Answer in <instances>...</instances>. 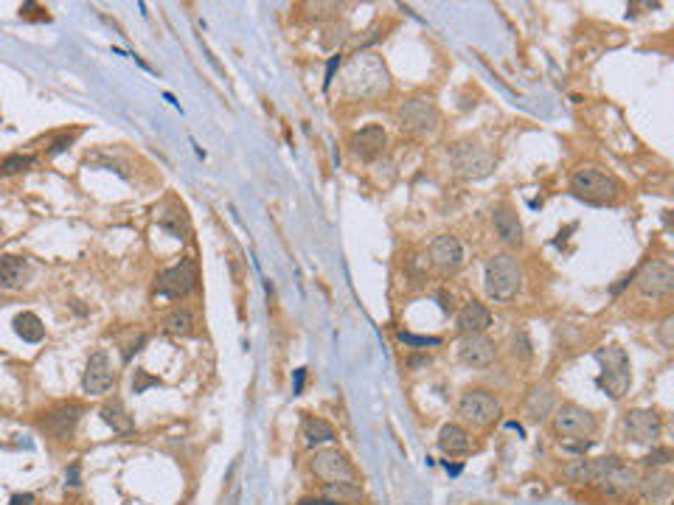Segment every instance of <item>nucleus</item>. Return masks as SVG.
<instances>
[{
    "label": "nucleus",
    "instance_id": "f257e3e1",
    "mask_svg": "<svg viewBox=\"0 0 674 505\" xmlns=\"http://www.w3.org/2000/svg\"><path fill=\"white\" fill-rule=\"evenodd\" d=\"M346 90L360 96V98H374L382 96L391 87V76H388V67L382 65V59L377 54H366L360 51L346 67Z\"/></svg>",
    "mask_w": 674,
    "mask_h": 505
},
{
    "label": "nucleus",
    "instance_id": "f03ea898",
    "mask_svg": "<svg viewBox=\"0 0 674 505\" xmlns=\"http://www.w3.org/2000/svg\"><path fill=\"white\" fill-rule=\"evenodd\" d=\"M483 290L492 301H512L523 290V267L509 252H498L486 261Z\"/></svg>",
    "mask_w": 674,
    "mask_h": 505
},
{
    "label": "nucleus",
    "instance_id": "7ed1b4c3",
    "mask_svg": "<svg viewBox=\"0 0 674 505\" xmlns=\"http://www.w3.org/2000/svg\"><path fill=\"white\" fill-rule=\"evenodd\" d=\"M571 194L590 205H613L621 194L618 180L596 166H582L571 177Z\"/></svg>",
    "mask_w": 674,
    "mask_h": 505
},
{
    "label": "nucleus",
    "instance_id": "20e7f679",
    "mask_svg": "<svg viewBox=\"0 0 674 505\" xmlns=\"http://www.w3.org/2000/svg\"><path fill=\"white\" fill-rule=\"evenodd\" d=\"M596 359L601 363V376H598V387L610 393L613 399H621V396L629 390L632 382V368H629V356L621 345H604L596 351Z\"/></svg>",
    "mask_w": 674,
    "mask_h": 505
},
{
    "label": "nucleus",
    "instance_id": "39448f33",
    "mask_svg": "<svg viewBox=\"0 0 674 505\" xmlns=\"http://www.w3.org/2000/svg\"><path fill=\"white\" fill-rule=\"evenodd\" d=\"M604 494H629L638 488V472L632 466H626L618 458H598L593 460V480Z\"/></svg>",
    "mask_w": 674,
    "mask_h": 505
},
{
    "label": "nucleus",
    "instance_id": "423d86ee",
    "mask_svg": "<svg viewBox=\"0 0 674 505\" xmlns=\"http://www.w3.org/2000/svg\"><path fill=\"white\" fill-rule=\"evenodd\" d=\"M458 416L461 421H467L472 427H489L501 418V402L483 387L467 390L458 402Z\"/></svg>",
    "mask_w": 674,
    "mask_h": 505
},
{
    "label": "nucleus",
    "instance_id": "0eeeda50",
    "mask_svg": "<svg viewBox=\"0 0 674 505\" xmlns=\"http://www.w3.org/2000/svg\"><path fill=\"white\" fill-rule=\"evenodd\" d=\"M397 118H399V127L405 132H410V135H433L439 129V121H441L439 107L433 101H428V98H410V101H405L399 107Z\"/></svg>",
    "mask_w": 674,
    "mask_h": 505
},
{
    "label": "nucleus",
    "instance_id": "6e6552de",
    "mask_svg": "<svg viewBox=\"0 0 674 505\" xmlns=\"http://www.w3.org/2000/svg\"><path fill=\"white\" fill-rule=\"evenodd\" d=\"M635 286L644 298L663 301L674 292V267L668 261H649L641 267V272L635 275Z\"/></svg>",
    "mask_w": 674,
    "mask_h": 505
},
{
    "label": "nucleus",
    "instance_id": "1a4fd4ad",
    "mask_svg": "<svg viewBox=\"0 0 674 505\" xmlns=\"http://www.w3.org/2000/svg\"><path fill=\"white\" fill-rule=\"evenodd\" d=\"M197 281H200L197 264L191 259H183L180 264H174L166 272H160L158 295H163V298H186V295H191L197 290Z\"/></svg>",
    "mask_w": 674,
    "mask_h": 505
},
{
    "label": "nucleus",
    "instance_id": "9d476101",
    "mask_svg": "<svg viewBox=\"0 0 674 505\" xmlns=\"http://www.w3.org/2000/svg\"><path fill=\"white\" fill-rule=\"evenodd\" d=\"M452 163L455 169L464 174V177H472V180H481V177H489L492 169H494V155L486 152L483 147H478V143H458V147L452 149Z\"/></svg>",
    "mask_w": 674,
    "mask_h": 505
},
{
    "label": "nucleus",
    "instance_id": "9b49d317",
    "mask_svg": "<svg viewBox=\"0 0 674 505\" xmlns=\"http://www.w3.org/2000/svg\"><path fill=\"white\" fill-rule=\"evenodd\" d=\"M554 429L562 438H587L596 432V418L579 405H562L554 413Z\"/></svg>",
    "mask_w": 674,
    "mask_h": 505
},
{
    "label": "nucleus",
    "instance_id": "f8f14e48",
    "mask_svg": "<svg viewBox=\"0 0 674 505\" xmlns=\"http://www.w3.org/2000/svg\"><path fill=\"white\" fill-rule=\"evenodd\" d=\"M430 264L436 267L439 275H452L461 264H464V247H461V241L455 236H436L430 241Z\"/></svg>",
    "mask_w": 674,
    "mask_h": 505
},
{
    "label": "nucleus",
    "instance_id": "ddd939ff",
    "mask_svg": "<svg viewBox=\"0 0 674 505\" xmlns=\"http://www.w3.org/2000/svg\"><path fill=\"white\" fill-rule=\"evenodd\" d=\"M624 429L635 444H655L660 438L663 421L655 410H629L624 416Z\"/></svg>",
    "mask_w": 674,
    "mask_h": 505
},
{
    "label": "nucleus",
    "instance_id": "4468645a",
    "mask_svg": "<svg viewBox=\"0 0 674 505\" xmlns=\"http://www.w3.org/2000/svg\"><path fill=\"white\" fill-rule=\"evenodd\" d=\"M312 472L321 477V480H326V483L354 480V469H351V463H348L346 455L337 452V449H321V452H315V458H312Z\"/></svg>",
    "mask_w": 674,
    "mask_h": 505
},
{
    "label": "nucleus",
    "instance_id": "2eb2a0df",
    "mask_svg": "<svg viewBox=\"0 0 674 505\" xmlns=\"http://www.w3.org/2000/svg\"><path fill=\"white\" fill-rule=\"evenodd\" d=\"M113 382H116V374H113V365H110V356L104 351H96L87 359V368H85V376H82L85 393L101 396V393H107L113 387Z\"/></svg>",
    "mask_w": 674,
    "mask_h": 505
},
{
    "label": "nucleus",
    "instance_id": "dca6fc26",
    "mask_svg": "<svg viewBox=\"0 0 674 505\" xmlns=\"http://www.w3.org/2000/svg\"><path fill=\"white\" fill-rule=\"evenodd\" d=\"M494 356H498V345H494L486 334H464V340L458 343V359L464 365L486 368L494 363Z\"/></svg>",
    "mask_w": 674,
    "mask_h": 505
},
{
    "label": "nucleus",
    "instance_id": "f3484780",
    "mask_svg": "<svg viewBox=\"0 0 674 505\" xmlns=\"http://www.w3.org/2000/svg\"><path fill=\"white\" fill-rule=\"evenodd\" d=\"M385 143H388V135H385V129L379 127V124H368V127H363L360 132H354L351 135V140H348V149H351V155L357 158V160H374V158H379V152L385 149Z\"/></svg>",
    "mask_w": 674,
    "mask_h": 505
},
{
    "label": "nucleus",
    "instance_id": "a211bd4d",
    "mask_svg": "<svg viewBox=\"0 0 674 505\" xmlns=\"http://www.w3.org/2000/svg\"><path fill=\"white\" fill-rule=\"evenodd\" d=\"M79 418H82V407L79 405H59V407H54L45 416L43 429L48 432V436H54L56 441H65V438L74 436Z\"/></svg>",
    "mask_w": 674,
    "mask_h": 505
},
{
    "label": "nucleus",
    "instance_id": "6ab92c4d",
    "mask_svg": "<svg viewBox=\"0 0 674 505\" xmlns=\"http://www.w3.org/2000/svg\"><path fill=\"white\" fill-rule=\"evenodd\" d=\"M492 222H494V230H498L503 244H509V247H520L523 244V225H520L512 205L494 208L492 211Z\"/></svg>",
    "mask_w": 674,
    "mask_h": 505
},
{
    "label": "nucleus",
    "instance_id": "aec40b11",
    "mask_svg": "<svg viewBox=\"0 0 674 505\" xmlns=\"http://www.w3.org/2000/svg\"><path fill=\"white\" fill-rule=\"evenodd\" d=\"M455 323H458V329L464 334H483L492 326V312L481 301H467L464 309L458 312Z\"/></svg>",
    "mask_w": 674,
    "mask_h": 505
},
{
    "label": "nucleus",
    "instance_id": "412c9836",
    "mask_svg": "<svg viewBox=\"0 0 674 505\" xmlns=\"http://www.w3.org/2000/svg\"><path fill=\"white\" fill-rule=\"evenodd\" d=\"M554 407H556V396H554V390H551L548 385L534 387V390L528 393V399H525V416H528L531 421H543V418H548V416L554 413Z\"/></svg>",
    "mask_w": 674,
    "mask_h": 505
},
{
    "label": "nucleus",
    "instance_id": "4be33fe9",
    "mask_svg": "<svg viewBox=\"0 0 674 505\" xmlns=\"http://www.w3.org/2000/svg\"><path fill=\"white\" fill-rule=\"evenodd\" d=\"M470 447H472V441H470L464 427H458V424H444L441 427V432H439V449L444 455H464V452H470Z\"/></svg>",
    "mask_w": 674,
    "mask_h": 505
},
{
    "label": "nucleus",
    "instance_id": "5701e85b",
    "mask_svg": "<svg viewBox=\"0 0 674 505\" xmlns=\"http://www.w3.org/2000/svg\"><path fill=\"white\" fill-rule=\"evenodd\" d=\"M25 278H28V267L23 259H14V256L0 259V286L3 290H20Z\"/></svg>",
    "mask_w": 674,
    "mask_h": 505
},
{
    "label": "nucleus",
    "instance_id": "b1692460",
    "mask_svg": "<svg viewBox=\"0 0 674 505\" xmlns=\"http://www.w3.org/2000/svg\"><path fill=\"white\" fill-rule=\"evenodd\" d=\"M101 418H104V424H110L116 432H121V436H129V432L135 429L132 416L124 410V405H121L118 399L104 402V407H101Z\"/></svg>",
    "mask_w": 674,
    "mask_h": 505
},
{
    "label": "nucleus",
    "instance_id": "393cba45",
    "mask_svg": "<svg viewBox=\"0 0 674 505\" xmlns=\"http://www.w3.org/2000/svg\"><path fill=\"white\" fill-rule=\"evenodd\" d=\"M301 438L306 441V447H321V444H329L335 441V429L332 424H326L324 418H304V427H301Z\"/></svg>",
    "mask_w": 674,
    "mask_h": 505
},
{
    "label": "nucleus",
    "instance_id": "a878e982",
    "mask_svg": "<svg viewBox=\"0 0 674 505\" xmlns=\"http://www.w3.org/2000/svg\"><path fill=\"white\" fill-rule=\"evenodd\" d=\"M638 488H641L644 497H649V499H666L671 494V477H668V472L652 469L646 477H638Z\"/></svg>",
    "mask_w": 674,
    "mask_h": 505
},
{
    "label": "nucleus",
    "instance_id": "bb28decb",
    "mask_svg": "<svg viewBox=\"0 0 674 505\" xmlns=\"http://www.w3.org/2000/svg\"><path fill=\"white\" fill-rule=\"evenodd\" d=\"M14 332H17L25 343H40V340L45 337L43 320L34 314V312H20V314L14 317Z\"/></svg>",
    "mask_w": 674,
    "mask_h": 505
},
{
    "label": "nucleus",
    "instance_id": "cd10ccee",
    "mask_svg": "<svg viewBox=\"0 0 674 505\" xmlns=\"http://www.w3.org/2000/svg\"><path fill=\"white\" fill-rule=\"evenodd\" d=\"M324 497L337 502V505H348V502H360L363 499V491L354 480H337V483H326L324 488Z\"/></svg>",
    "mask_w": 674,
    "mask_h": 505
},
{
    "label": "nucleus",
    "instance_id": "c85d7f7f",
    "mask_svg": "<svg viewBox=\"0 0 674 505\" xmlns=\"http://www.w3.org/2000/svg\"><path fill=\"white\" fill-rule=\"evenodd\" d=\"M194 326H197L194 314H191L189 309H183V306L171 309V312L163 317V329H166L169 334H180V337H186V334L194 332Z\"/></svg>",
    "mask_w": 674,
    "mask_h": 505
},
{
    "label": "nucleus",
    "instance_id": "c756f323",
    "mask_svg": "<svg viewBox=\"0 0 674 505\" xmlns=\"http://www.w3.org/2000/svg\"><path fill=\"white\" fill-rule=\"evenodd\" d=\"M565 475L571 477L573 483H590L593 480V460H587L585 455L576 458V460H571V463L565 466Z\"/></svg>",
    "mask_w": 674,
    "mask_h": 505
},
{
    "label": "nucleus",
    "instance_id": "7c9ffc66",
    "mask_svg": "<svg viewBox=\"0 0 674 505\" xmlns=\"http://www.w3.org/2000/svg\"><path fill=\"white\" fill-rule=\"evenodd\" d=\"M160 228H166L177 239H183L186 236V216H183V211H166V213H160Z\"/></svg>",
    "mask_w": 674,
    "mask_h": 505
},
{
    "label": "nucleus",
    "instance_id": "2f4dec72",
    "mask_svg": "<svg viewBox=\"0 0 674 505\" xmlns=\"http://www.w3.org/2000/svg\"><path fill=\"white\" fill-rule=\"evenodd\" d=\"M34 166V158L31 155H9L0 160V174H20L25 169Z\"/></svg>",
    "mask_w": 674,
    "mask_h": 505
},
{
    "label": "nucleus",
    "instance_id": "473e14b6",
    "mask_svg": "<svg viewBox=\"0 0 674 505\" xmlns=\"http://www.w3.org/2000/svg\"><path fill=\"white\" fill-rule=\"evenodd\" d=\"M155 385H160L158 376H149L147 371H135V376H132V390L135 393H144L147 387H155Z\"/></svg>",
    "mask_w": 674,
    "mask_h": 505
},
{
    "label": "nucleus",
    "instance_id": "72a5a7b5",
    "mask_svg": "<svg viewBox=\"0 0 674 505\" xmlns=\"http://www.w3.org/2000/svg\"><path fill=\"white\" fill-rule=\"evenodd\" d=\"M644 463H646V466H666V463H671V449L657 447L655 452H649V455L644 458Z\"/></svg>",
    "mask_w": 674,
    "mask_h": 505
},
{
    "label": "nucleus",
    "instance_id": "f704fd0d",
    "mask_svg": "<svg viewBox=\"0 0 674 505\" xmlns=\"http://www.w3.org/2000/svg\"><path fill=\"white\" fill-rule=\"evenodd\" d=\"M399 340L405 345H439L441 343L439 337H416V334H408V332H399Z\"/></svg>",
    "mask_w": 674,
    "mask_h": 505
},
{
    "label": "nucleus",
    "instance_id": "c9c22d12",
    "mask_svg": "<svg viewBox=\"0 0 674 505\" xmlns=\"http://www.w3.org/2000/svg\"><path fill=\"white\" fill-rule=\"evenodd\" d=\"M514 354L523 356V359L531 356V343H528V334H525V332H517V334H514Z\"/></svg>",
    "mask_w": 674,
    "mask_h": 505
},
{
    "label": "nucleus",
    "instance_id": "e433bc0d",
    "mask_svg": "<svg viewBox=\"0 0 674 505\" xmlns=\"http://www.w3.org/2000/svg\"><path fill=\"white\" fill-rule=\"evenodd\" d=\"M70 143H74V138H56L54 143H51V149H48V158H56V155H62L65 149H70Z\"/></svg>",
    "mask_w": 674,
    "mask_h": 505
},
{
    "label": "nucleus",
    "instance_id": "4c0bfd02",
    "mask_svg": "<svg viewBox=\"0 0 674 505\" xmlns=\"http://www.w3.org/2000/svg\"><path fill=\"white\" fill-rule=\"evenodd\" d=\"M419 264H421V256H416V259H410V275H413V283L419 286L421 281H424V272L419 270Z\"/></svg>",
    "mask_w": 674,
    "mask_h": 505
},
{
    "label": "nucleus",
    "instance_id": "58836bf2",
    "mask_svg": "<svg viewBox=\"0 0 674 505\" xmlns=\"http://www.w3.org/2000/svg\"><path fill=\"white\" fill-rule=\"evenodd\" d=\"M67 486H79V463L67 469Z\"/></svg>",
    "mask_w": 674,
    "mask_h": 505
},
{
    "label": "nucleus",
    "instance_id": "ea45409f",
    "mask_svg": "<svg viewBox=\"0 0 674 505\" xmlns=\"http://www.w3.org/2000/svg\"><path fill=\"white\" fill-rule=\"evenodd\" d=\"M12 505H34V497L31 494H14L12 497Z\"/></svg>",
    "mask_w": 674,
    "mask_h": 505
},
{
    "label": "nucleus",
    "instance_id": "a19ab883",
    "mask_svg": "<svg viewBox=\"0 0 674 505\" xmlns=\"http://www.w3.org/2000/svg\"><path fill=\"white\" fill-rule=\"evenodd\" d=\"M337 65H340V56H335V59H332V62H329V70H326V82H324V85H326V87H329V85H332V76H335V67H337Z\"/></svg>",
    "mask_w": 674,
    "mask_h": 505
},
{
    "label": "nucleus",
    "instance_id": "79ce46f5",
    "mask_svg": "<svg viewBox=\"0 0 674 505\" xmlns=\"http://www.w3.org/2000/svg\"><path fill=\"white\" fill-rule=\"evenodd\" d=\"M298 505H337V502H332V499L324 497V499H301Z\"/></svg>",
    "mask_w": 674,
    "mask_h": 505
},
{
    "label": "nucleus",
    "instance_id": "37998d69",
    "mask_svg": "<svg viewBox=\"0 0 674 505\" xmlns=\"http://www.w3.org/2000/svg\"><path fill=\"white\" fill-rule=\"evenodd\" d=\"M301 390H304V368L295 371V393H301Z\"/></svg>",
    "mask_w": 674,
    "mask_h": 505
}]
</instances>
